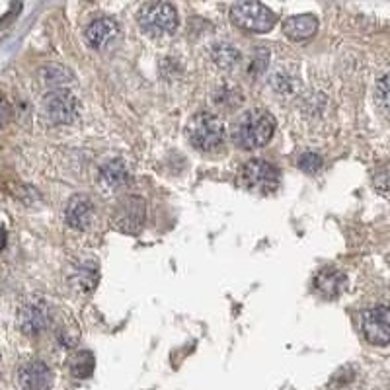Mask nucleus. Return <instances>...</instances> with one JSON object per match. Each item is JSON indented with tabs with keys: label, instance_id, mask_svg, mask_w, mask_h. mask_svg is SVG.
<instances>
[{
	"label": "nucleus",
	"instance_id": "obj_1",
	"mask_svg": "<svg viewBox=\"0 0 390 390\" xmlns=\"http://www.w3.org/2000/svg\"><path fill=\"white\" fill-rule=\"evenodd\" d=\"M275 131V119L264 109H250L236 121L233 131L234 143L240 148L252 150L267 145Z\"/></svg>",
	"mask_w": 390,
	"mask_h": 390
},
{
	"label": "nucleus",
	"instance_id": "obj_2",
	"mask_svg": "<svg viewBox=\"0 0 390 390\" xmlns=\"http://www.w3.org/2000/svg\"><path fill=\"white\" fill-rule=\"evenodd\" d=\"M187 137L191 145L201 150H215L225 140V125L213 113H197L187 125Z\"/></svg>",
	"mask_w": 390,
	"mask_h": 390
},
{
	"label": "nucleus",
	"instance_id": "obj_3",
	"mask_svg": "<svg viewBox=\"0 0 390 390\" xmlns=\"http://www.w3.org/2000/svg\"><path fill=\"white\" fill-rule=\"evenodd\" d=\"M233 22L244 31L252 33H265L269 31L277 22V18L272 10L260 2H238L230 8Z\"/></svg>",
	"mask_w": 390,
	"mask_h": 390
},
{
	"label": "nucleus",
	"instance_id": "obj_4",
	"mask_svg": "<svg viewBox=\"0 0 390 390\" xmlns=\"http://www.w3.org/2000/svg\"><path fill=\"white\" fill-rule=\"evenodd\" d=\"M240 184L254 194H273L279 186V170L267 160H250L242 166Z\"/></svg>",
	"mask_w": 390,
	"mask_h": 390
},
{
	"label": "nucleus",
	"instance_id": "obj_5",
	"mask_svg": "<svg viewBox=\"0 0 390 390\" xmlns=\"http://www.w3.org/2000/svg\"><path fill=\"white\" fill-rule=\"evenodd\" d=\"M139 23L150 35L174 33L178 28V12L168 2H150L139 10Z\"/></svg>",
	"mask_w": 390,
	"mask_h": 390
},
{
	"label": "nucleus",
	"instance_id": "obj_6",
	"mask_svg": "<svg viewBox=\"0 0 390 390\" xmlns=\"http://www.w3.org/2000/svg\"><path fill=\"white\" fill-rule=\"evenodd\" d=\"M145 217H147L145 201L140 197H127L116 207L111 215V223L119 233L135 234L145 225Z\"/></svg>",
	"mask_w": 390,
	"mask_h": 390
},
{
	"label": "nucleus",
	"instance_id": "obj_7",
	"mask_svg": "<svg viewBox=\"0 0 390 390\" xmlns=\"http://www.w3.org/2000/svg\"><path fill=\"white\" fill-rule=\"evenodd\" d=\"M363 334L373 345H389L390 343V308L374 306L363 314Z\"/></svg>",
	"mask_w": 390,
	"mask_h": 390
},
{
	"label": "nucleus",
	"instance_id": "obj_8",
	"mask_svg": "<svg viewBox=\"0 0 390 390\" xmlns=\"http://www.w3.org/2000/svg\"><path fill=\"white\" fill-rule=\"evenodd\" d=\"M45 109L51 121L67 125L77 117V98L67 90H57L47 96Z\"/></svg>",
	"mask_w": 390,
	"mask_h": 390
},
{
	"label": "nucleus",
	"instance_id": "obj_9",
	"mask_svg": "<svg viewBox=\"0 0 390 390\" xmlns=\"http://www.w3.org/2000/svg\"><path fill=\"white\" fill-rule=\"evenodd\" d=\"M18 384L22 390H47L51 384V371L43 361H30L20 367Z\"/></svg>",
	"mask_w": 390,
	"mask_h": 390
},
{
	"label": "nucleus",
	"instance_id": "obj_10",
	"mask_svg": "<svg viewBox=\"0 0 390 390\" xmlns=\"http://www.w3.org/2000/svg\"><path fill=\"white\" fill-rule=\"evenodd\" d=\"M94 217V205L90 201V197L86 195H72L67 203V209H65V218L72 228L77 230H84L90 226Z\"/></svg>",
	"mask_w": 390,
	"mask_h": 390
},
{
	"label": "nucleus",
	"instance_id": "obj_11",
	"mask_svg": "<svg viewBox=\"0 0 390 390\" xmlns=\"http://www.w3.org/2000/svg\"><path fill=\"white\" fill-rule=\"evenodd\" d=\"M119 33V23L111 18H98L94 20L88 28H86V41L94 47V49H101L108 45L111 39L117 38Z\"/></svg>",
	"mask_w": 390,
	"mask_h": 390
},
{
	"label": "nucleus",
	"instance_id": "obj_12",
	"mask_svg": "<svg viewBox=\"0 0 390 390\" xmlns=\"http://www.w3.org/2000/svg\"><path fill=\"white\" fill-rule=\"evenodd\" d=\"M318 30V20L312 14H299L291 16L283 23V31L289 39L293 41H303V39L312 38Z\"/></svg>",
	"mask_w": 390,
	"mask_h": 390
},
{
	"label": "nucleus",
	"instance_id": "obj_13",
	"mask_svg": "<svg viewBox=\"0 0 390 390\" xmlns=\"http://www.w3.org/2000/svg\"><path fill=\"white\" fill-rule=\"evenodd\" d=\"M314 287L320 295L326 299H335L342 293V289L345 287V275L342 272H338L334 267H326L316 275L314 279Z\"/></svg>",
	"mask_w": 390,
	"mask_h": 390
},
{
	"label": "nucleus",
	"instance_id": "obj_14",
	"mask_svg": "<svg viewBox=\"0 0 390 390\" xmlns=\"http://www.w3.org/2000/svg\"><path fill=\"white\" fill-rule=\"evenodd\" d=\"M20 320H22L23 332H28V334H39L47 326V312L43 308V304H28L22 311Z\"/></svg>",
	"mask_w": 390,
	"mask_h": 390
},
{
	"label": "nucleus",
	"instance_id": "obj_15",
	"mask_svg": "<svg viewBox=\"0 0 390 390\" xmlns=\"http://www.w3.org/2000/svg\"><path fill=\"white\" fill-rule=\"evenodd\" d=\"M127 178H129V172L123 166V162H119V160H111L101 168V182L108 184L109 187L123 186Z\"/></svg>",
	"mask_w": 390,
	"mask_h": 390
},
{
	"label": "nucleus",
	"instance_id": "obj_16",
	"mask_svg": "<svg viewBox=\"0 0 390 390\" xmlns=\"http://www.w3.org/2000/svg\"><path fill=\"white\" fill-rule=\"evenodd\" d=\"M94 367H96V361H94L92 353L90 351H78L70 361V373L77 379H88L94 373Z\"/></svg>",
	"mask_w": 390,
	"mask_h": 390
},
{
	"label": "nucleus",
	"instance_id": "obj_17",
	"mask_svg": "<svg viewBox=\"0 0 390 390\" xmlns=\"http://www.w3.org/2000/svg\"><path fill=\"white\" fill-rule=\"evenodd\" d=\"M215 61L221 67H233L234 62L238 61V51L233 45H218L215 49Z\"/></svg>",
	"mask_w": 390,
	"mask_h": 390
},
{
	"label": "nucleus",
	"instance_id": "obj_18",
	"mask_svg": "<svg viewBox=\"0 0 390 390\" xmlns=\"http://www.w3.org/2000/svg\"><path fill=\"white\" fill-rule=\"evenodd\" d=\"M322 156L314 155V152H304L301 158H299V168L306 174H316L322 168Z\"/></svg>",
	"mask_w": 390,
	"mask_h": 390
},
{
	"label": "nucleus",
	"instance_id": "obj_19",
	"mask_svg": "<svg viewBox=\"0 0 390 390\" xmlns=\"http://www.w3.org/2000/svg\"><path fill=\"white\" fill-rule=\"evenodd\" d=\"M377 100L382 108L390 111V74L382 77L377 84Z\"/></svg>",
	"mask_w": 390,
	"mask_h": 390
},
{
	"label": "nucleus",
	"instance_id": "obj_20",
	"mask_svg": "<svg viewBox=\"0 0 390 390\" xmlns=\"http://www.w3.org/2000/svg\"><path fill=\"white\" fill-rule=\"evenodd\" d=\"M10 113H12V109H10V104H8L4 98H0V129L8 123V119H10Z\"/></svg>",
	"mask_w": 390,
	"mask_h": 390
},
{
	"label": "nucleus",
	"instance_id": "obj_21",
	"mask_svg": "<svg viewBox=\"0 0 390 390\" xmlns=\"http://www.w3.org/2000/svg\"><path fill=\"white\" fill-rule=\"evenodd\" d=\"M4 246H6V230L0 226V250L4 248Z\"/></svg>",
	"mask_w": 390,
	"mask_h": 390
}]
</instances>
